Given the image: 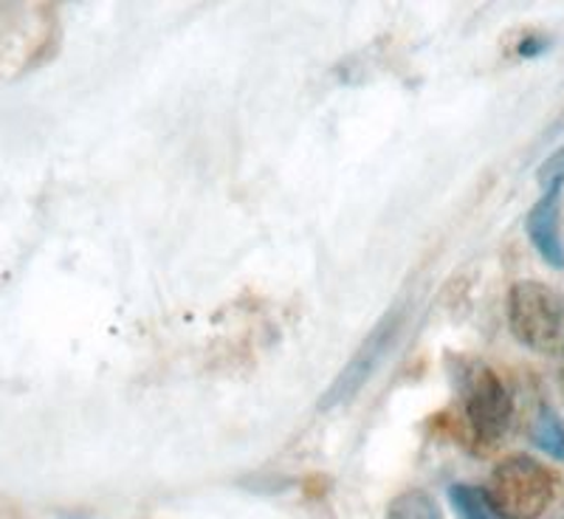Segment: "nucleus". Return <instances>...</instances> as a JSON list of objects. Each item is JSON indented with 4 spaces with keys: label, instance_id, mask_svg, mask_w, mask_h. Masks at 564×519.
Instances as JSON below:
<instances>
[{
    "label": "nucleus",
    "instance_id": "1",
    "mask_svg": "<svg viewBox=\"0 0 564 519\" xmlns=\"http://www.w3.org/2000/svg\"><path fill=\"white\" fill-rule=\"evenodd\" d=\"M486 497L500 519H539L556 497V477L545 463L511 455L494 466Z\"/></svg>",
    "mask_w": 564,
    "mask_h": 519
},
{
    "label": "nucleus",
    "instance_id": "2",
    "mask_svg": "<svg viewBox=\"0 0 564 519\" xmlns=\"http://www.w3.org/2000/svg\"><path fill=\"white\" fill-rule=\"evenodd\" d=\"M511 334L542 356L564 353V294L547 282L520 280L508 291Z\"/></svg>",
    "mask_w": 564,
    "mask_h": 519
},
{
    "label": "nucleus",
    "instance_id": "3",
    "mask_svg": "<svg viewBox=\"0 0 564 519\" xmlns=\"http://www.w3.org/2000/svg\"><path fill=\"white\" fill-rule=\"evenodd\" d=\"M513 418V398L491 367H475L466 381V421L471 441L494 450L506 437Z\"/></svg>",
    "mask_w": 564,
    "mask_h": 519
},
{
    "label": "nucleus",
    "instance_id": "4",
    "mask_svg": "<svg viewBox=\"0 0 564 519\" xmlns=\"http://www.w3.org/2000/svg\"><path fill=\"white\" fill-rule=\"evenodd\" d=\"M398 331H401V309H392L379 325L372 327L370 336L361 342L359 350L352 353V359L341 367L334 385L327 387L325 396L319 398L322 410H334V407L347 404V401L359 396L361 387L372 379V372L379 370L390 347L395 345Z\"/></svg>",
    "mask_w": 564,
    "mask_h": 519
},
{
    "label": "nucleus",
    "instance_id": "5",
    "mask_svg": "<svg viewBox=\"0 0 564 519\" xmlns=\"http://www.w3.org/2000/svg\"><path fill=\"white\" fill-rule=\"evenodd\" d=\"M562 186L564 179L553 181L545 186V193L536 204L531 206L525 218V231L531 238L533 249L553 269H564V240H562V224H558V206H562Z\"/></svg>",
    "mask_w": 564,
    "mask_h": 519
},
{
    "label": "nucleus",
    "instance_id": "6",
    "mask_svg": "<svg viewBox=\"0 0 564 519\" xmlns=\"http://www.w3.org/2000/svg\"><path fill=\"white\" fill-rule=\"evenodd\" d=\"M384 519H446L443 517L441 502L435 500V494L426 488H406L398 497H392L387 506Z\"/></svg>",
    "mask_w": 564,
    "mask_h": 519
},
{
    "label": "nucleus",
    "instance_id": "7",
    "mask_svg": "<svg viewBox=\"0 0 564 519\" xmlns=\"http://www.w3.org/2000/svg\"><path fill=\"white\" fill-rule=\"evenodd\" d=\"M531 437L547 457L564 461V421L556 410L542 407V410L536 412L531 426Z\"/></svg>",
    "mask_w": 564,
    "mask_h": 519
},
{
    "label": "nucleus",
    "instance_id": "8",
    "mask_svg": "<svg viewBox=\"0 0 564 519\" xmlns=\"http://www.w3.org/2000/svg\"><path fill=\"white\" fill-rule=\"evenodd\" d=\"M449 500L460 519H500L491 508L486 497V488L468 486V483H457L449 488Z\"/></svg>",
    "mask_w": 564,
    "mask_h": 519
},
{
    "label": "nucleus",
    "instance_id": "9",
    "mask_svg": "<svg viewBox=\"0 0 564 519\" xmlns=\"http://www.w3.org/2000/svg\"><path fill=\"white\" fill-rule=\"evenodd\" d=\"M542 45H545V43H533V40H528V43L520 45V52L525 54V57H531V54L542 52Z\"/></svg>",
    "mask_w": 564,
    "mask_h": 519
}]
</instances>
